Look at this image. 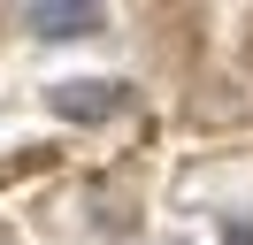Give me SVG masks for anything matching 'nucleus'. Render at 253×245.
<instances>
[{"label": "nucleus", "mask_w": 253, "mask_h": 245, "mask_svg": "<svg viewBox=\"0 0 253 245\" xmlns=\"http://www.w3.org/2000/svg\"><path fill=\"white\" fill-rule=\"evenodd\" d=\"M46 107L62 122H108V115L130 107V84H123V77H69V84L46 92Z\"/></svg>", "instance_id": "obj_1"}, {"label": "nucleus", "mask_w": 253, "mask_h": 245, "mask_svg": "<svg viewBox=\"0 0 253 245\" xmlns=\"http://www.w3.org/2000/svg\"><path fill=\"white\" fill-rule=\"evenodd\" d=\"M16 23L31 31V39H92L100 23H108V8H69V0H31V8H16Z\"/></svg>", "instance_id": "obj_2"}]
</instances>
